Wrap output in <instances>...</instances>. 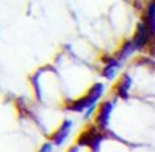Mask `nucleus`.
Returning <instances> with one entry per match:
<instances>
[{
	"label": "nucleus",
	"mask_w": 155,
	"mask_h": 152,
	"mask_svg": "<svg viewBox=\"0 0 155 152\" xmlns=\"http://www.w3.org/2000/svg\"><path fill=\"white\" fill-rule=\"evenodd\" d=\"M53 147H54L53 143H45V144L41 145L38 152H53Z\"/></svg>",
	"instance_id": "7ed1b4c3"
},
{
	"label": "nucleus",
	"mask_w": 155,
	"mask_h": 152,
	"mask_svg": "<svg viewBox=\"0 0 155 152\" xmlns=\"http://www.w3.org/2000/svg\"><path fill=\"white\" fill-rule=\"evenodd\" d=\"M72 128H74V121L65 120L64 122L61 124V126L57 129V132L53 133V136H52V143H53L54 145H57V147L61 145L63 143H65V140L68 139Z\"/></svg>",
	"instance_id": "f257e3e1"
},
{
	"label": "nucleus",
	"mask_w": 155,
	"mask_h": 152,
	"mask_svg": "<svg viewBox=\"0 0 155 152\" xmlns=\"http://www.w3.org/2000/svg\"><path fill=\"white\" fill-rule=\"evenodd\" d=\"M112 110H113V105L110 102H106V103L102 105V107L98 112V115H97V128H99L101 131L106 129L109 120H110Z\"/></svg>",
	"instance_id": "f03ea898"
}]
</instances>
